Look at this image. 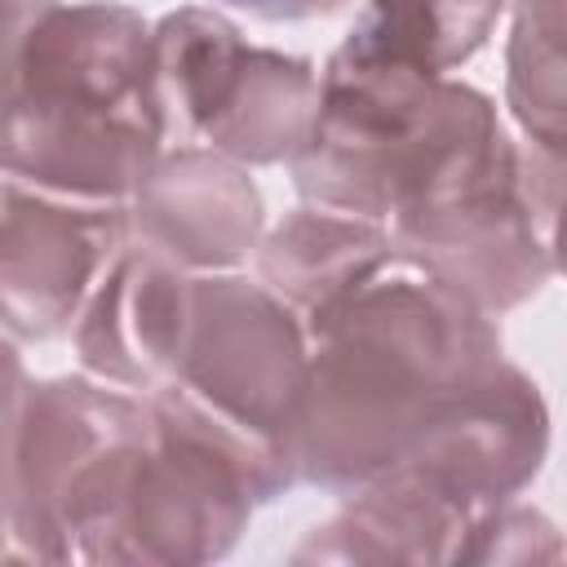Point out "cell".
<instances>
[{
    "label": "cell",
    "instance_id": "2e32d148",
    "mask_svg": "<svg viewBox=\"0 0 567 567\" xmlns=\"http://www.w3.org/2000/svg\"><path fill=\"white\" fill-rule=\"evenodd\" d=\"M563 540L554 523L527 505H496L470 523V536L456 549V563H545L558 558Z\"/></svg>",
    "mask_w": 567,
    "mask_h": 567
},
{
    "label": "cell",
    "instance_id": "ba28073f",
    "mask_svg": "<svg viewBox=\"0 0 567 567\" xmlns=\"http://www.w3.org/2000/svg\"><path fill=\"white\" fill-rule=\"evenodd\" d=\"M523 190V159L461 195L399 213L390 221L394 252L456 288L487 315L523 306L554 270L549 239Z\"/></svg>",
    "mask_w": 567,
    "mask_h": 567
},
{
    "label": "cell",
    "instance_id": "7a4b0ae2",
    "mask_svg": "<svg viewBox=\"0 0 567 567\" xmlns=\"http://www.w3.org/2000/svg\"><path fill=\"white\" fill-rule=\"evenodd\" d=\"M168 106L155 31L124 4L4 0V173L80 199H133L159 159Z\"/></svg>",
    "mask_w": 567,
    "mask_h": 567
},
{
    "label": "cell",
    "instance_id": "30bf717a",
    "mask_svg": "<svg viewBox=\"0 0 567 567\" xmlns=\"http://www.w3.org/2000/svg\"><path fill=\"white\" fill-rule=\"evenodd\" d=\"M190 306L195 279L186 266L168 261L151 244H124L75 323V354L84 372L146 394L177 381L190 337Z\"/></svg>",
    "mask_w": 567,
    "mask_h": 567
},
{
    "label": "cell",
    "instance_id": "3957f363",
    "mask_svg": "<svg viewBox=\"0 0 567 567\" xmlns=\"http://www.w3.org/2000/svg\"><path fill=\"white\" fill-rule=\"evenodd\" d=\"M319 80V124L292 159L310 204L394 221L518 168L492 97L443 71L341 44Z\"/></svg>",
    "mask_w": 567,
    "mask_h": 567
},
{
    "label": "cell",
    "instance_id": "ac0fdd59",
    "mask_svg": "<svg viewBox=\"0 0 567 567\" xmlns=\"http://www.w3.org/2000/svg\"><path fill=\"white\" fill-rule=\"evenodd\" d=\"M545 230H549V257H554V270L567 275V204L554 213V221H549Z\"/></svg>",
    "mask_w": 567,
    "mask_h": 567
},
{
    "label": "cell",
    "instance_id": "9a60e30c",
    "mask_svg": "<svg viewBox=\"0 0 567 567\" xmlns=\"http://www.w3.org/2000/svg\"><path fill=\"white\" fill-rule=\"evenodd\" d=\"M509 4L514 0H368L341 44L447 75L487 44Z\"/></svg>",
    "mask_w": 567,
    "mask_h": 567
},
{
    "label": "cell",
    "instance_id": "e0dca14e",
    "mask_svg": "<svg viewBox=\"0 0 567 567\" xmlns=\"http://www.w3.org/2000/svg\"><path fill=\"white\" fill-rule=\"evenodd\" d=\"M221 4H235V9H248L257 18H315V13H328L337 9L341 0H221Z\"/></svg>",
    "mask_w": 567,
    "mask_h": 567
},
{
    "label": "cell",
    "instance_id": "52a82bcc",
    "mask_svg": "<svg viewBox=\"0 0 567 567\" xmlns=\"http://www.w3.org/2000/svg\"><path fill=\"white\" fill-rule=\"evenodd\" d=\"M306 337L297 310L261 279L204 275L195 279L177 385L235 430L279 447L310 372Z\"/></svg>",
    "mask_w": 567,
    "mask_h": 567
},
{
    "label": "cell",
    "instance_id": "5bb4252c",
    "mask_svg": "<svg viewBox=\"0 0 567 567\" xmlns=\"http://www.w3.org/2000/svg\"><path fill=\"white\" fill-rule=\"evenodd\" d=\"M394 257L390 226L377 217L301 204L257 244V279L297 315H315Z\"/></svg>",
    "mask_w": 567,
    "mask_h": 567
},
{
    "label": "cell",
    "instance_id": "9c48e42d",
    "mask_svg": "<svg viewBox=\"0 0 567 567\" xmlns=\"http://www.w3.org/2000/svg\"><path fill=\"white\" fill-rule=\"evenodd\" d=\"M120 204H80L22 182H4L0 315L9 341H49L102 284L124 248Z\"/></svg>",
    "mask_w": 567,
    "mask_h": 567
},
{
    "label": "cell",
    "instance_id": "8992f818",
    "mask_svg": "<svg viewBox=\"0 0 567 567\" xmlns=\"http://www.w3.org/2000/svg\"><path fill=\"white\" fill-rule=\"evenodd\" d=\"M151 443L137 456L111 563H208L221 558L252 505L292 487L279 447L235 430L177 381L146 394Z\"/></svg>",
    "mask_w": 567,
    "mask_h": 567
},
{
    "label": "cell",
    "instance_id": "277c9868",
    "mask_svg": "<svg viewBox=\"0 0 567 567\" xmlns=\"http://www.w3.org/2000/svg\"><path fill=\"white\" fill-rule=\"evenodd\" d=\"M549 412L505 354L443 390L403 456L354 487L372 545L394 563H456L470 523L514 501L545 461Z\"/></svg>",
    "mask_w": 567,
    "mask_h": 567
},
{
    "label": "cell",
    "instance_id": "4fadbf2b",
    "mask_svg": "<svg viewBox=\"0 0 567 567\" xmlns=\"http://www.w3.org/2000/svg\"><path fill=\"white\" fill-rule=\"evenodd\" d=\"M319 93L306 58L244 44L195 137L239 164H292L319 124Z\"/></svg>",
    "mask_w": 567,
    "mask_h": 567
},
{
    "label": "cell",
    "instance_id": "7c38bea8",
    "mask_svg": "<svg viewBox=\"0 0 567 567\" xmlns=\"http://www.w3.org/2000/svg\"><path fill=\"white\" fill-rule=\"evenodd\" d=\"M505 106L527 142L523 190L540 226L567 204V0H514Z\"/></svg>",
    "mask_w": 567,
    "mask_h": 567
},
{
    "label": "cell",
    "instance_id": "5b68a950",
    "mask_svg": "<svg viewBox=\"0 0 567 567\" xmlns=\"http://www.w3.org/2000/svg\"><path fill=\"white\" fill-rule=\"evenodd\" d=\"M9 558L106 563L137 456L151 443V403L84 377L18 390V359H9Z\"/></svg>",
    "mask_w": 567,
    "mask_h": 567
},
{
    "label": "cell",
    "instance_id": "6da1fadb",
    "mask_svg": "<svg viewBox=\"0 0 567 567\" xmlns=\"http://www.w3.org/2000/svg\"><path fill=\"white\" fill-rule=\"evenodd\" d=\"M306 332L310 372L279 452L292 487L341 496L403 456L443 390L501 359L492 315L399 252L306 315Z\"/></svg>",
    "mask_w": 567,
    "mask_h": 567
},
{
    "label": "cell",
    "instance_id": "8fae6325",
    "mask_svg": "<svg viewBox=\"0 0 567 567\" xmlns=\"http://www.w3.org/2000/svg\"><path fill=\"white\" fill-rule=\"evenodd\" d=\"M142 244L186 270H230L261 239V195L248 168L213 146H177L155 159L133 195Z\"/></svg>",
    "mask_w": 567,
    "mask_h": 567
}]
</instances>
